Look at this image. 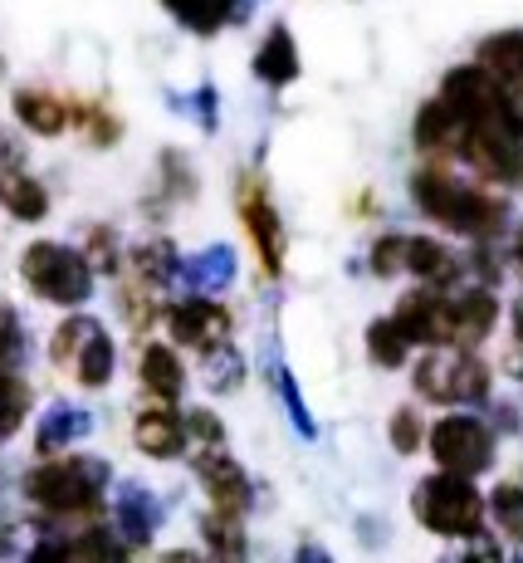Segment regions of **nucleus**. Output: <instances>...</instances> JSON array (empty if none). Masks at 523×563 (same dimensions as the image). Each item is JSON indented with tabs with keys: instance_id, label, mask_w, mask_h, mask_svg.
<instances>
[{
	"instance_id": "obj_43",
	"label": "nucleus",
	"mask_w": 523,
	"mask_h": 563,
	"mask_svg": "<svg viewBox=\"0 0 523 563\" xmlns=\"http://www.w3.org/2000/svg\"><path fill=\"white\" fill-rule=\"evenodd\" d=\"M514 260H519V269H523V225H519V235H514Z\"/></svg>"
},
{
	"instance_id": "obj_29",
	"label": "nucleus",
	"mask_w": 523,
	"mask_h": 563,
	"mask_svg": "<svg viewBox=\"0 0 523 563\" xmlns=\"http://www.w3.org/2000/svg\"><path fill=\"white\" fill-rule=\"evenodd\" d=\"M162 5H167L187 30H196V35L221 30V20L231 15V0H162Z\"/></svg>"
},
{
	"instance_id": "obj_38",
	"label": "nucleus",
	"mask_w": 523,
	"mask_h": 563,
	"mask_svg": "<svg viewBox=\"0 0 523 563\" xmlns=\"http://www.w3.org/2000/svg\"><path fill=\"white\" fill-rule=\"evenodd\" d=\"M460 563H509V559H504V549H499L494 539H475V544L460 554Z\"/></svg>"
},
{
	"instance_id": "obj_39",
	"label": "nucleus",
	"mask_w": 523,
	"mask_h": 563,
	"mask_svg": "<svg viewBox=\"0 0 523 563\" xmlns=\"http://www.w3.org/2000/svg\"><path fill=\"white\" fill-rule=\"evenodd\" d=\"M196 108H201V113H196V118H201V128H215V89H211V84H205V89H196Z\"/></svg>"
},
{
	"instance_id": "obj_30",
	"label": "nucleus",
	"mask_w": 523,
	"mask_h": 563,
	"mask_svg": "<svg viewBox=\"0 0 523 563\" xmlns=\"http://www.w3.org/2000/svg\"><path fill=\"white\" fill-rule=\"evenodd\" d=\"M25 411H30V387L15 373H0V441L15 437Z\"/></svg>"
},
{
	"instance_id": "obj_9",
	"label": "nucleus",
	"mask_w": 523,
	"mask_h": 563,
	"mask_svg": "<svg viewBox=\"0 0 523 563\" xmlns=\"http://www.w3.org/2000/svg\"><path fill=\"white\" fill-rule=\"evenodd\" d=\"M196 481H201V490L211 495V510H221V515L245 519L249 505H255V490H249L245 465H240L231 451H221V446L196 456Z\"/></svg>"
},
{
	"instance_id": "obj_6",
	"label": "nucleus",
	"mask_w": 523,
	"mask_h": 563,
	"mask_svg": "<svg viewBox=\"0 0 523 563\" xmlns=\"http://www.w3.org/2000/svg\"><path fill=\"white\" fill-rule=\"evenodd\" d=\"M49 358H54V367L74 373V383H84V387H108L113 383V367H118L113 339H108V329L98 319H89V313H69V319L54 329Z\"/></svg>"
},
{
	"instance_id": "obj_26",
	"label": "nucleus",
	"mask_w": 523,
	"mask_h": 563,
	"mask_svg": "<svg viewBox=\"0 0 523 563\" xmlns=\"http://www.w3.org/2000/svg\"><path fill=\"white\" fill-rule=\"evenodd\" d=\"M411 349H416V343L407 339V329H401L397 319H377L372 329H367V358L377 367H407Z\"/></svg>"
},
{
	"instance_id": "obj_40",
	"label": "nucleus",
	"mask_w": 523,
	"mask_h": 563,
	"mask_svg": "<svg viewBox=\"0 0 523 563\" xmlns=\"http://www.w3.org/2000/svg\"><path fill=\"white\" fill-rule=\"evenodd\" d=\"M152 563H211V559L196 554V549H167V554H157Z\"/></svg>"
},
{
	"instance_id": "obj_37",
	"label": "nucleus",
	"mask_w": 523,
	"mask_h": 563,
	"mask_svg": "<svg viewBox=\"0 0 523 563\" xmlns=\"http://www.w3.org/2000/svg\"><path fill=\"white\" fill-rule=\"evenodd\" d=\"M372 269L377 275H397L401 269V235H387V241L372 251Z\"/></svg>"
},
{
	"instance_id": "obj_34",
	"label": "nucleus",
	"mask_w": 523,
	"mask_h": 563,
	"mask_svg": "<svg viewBox=\"0 0 523 563\" xmlns=\"http://www.w3.org/2000/svg\"><path fill=\"white\" fill-rule=\"evenodd\" d=\"M279 397H285V407H289L293 427H299V437H319V427H313V411L303 407V393H299V383H293V373H279Z\"/></svg>"
},
{
	"instance_id": "obj_35",
	"label": "nucleus",
	"mask_w": 523,
	"mask_h": 563,
	"mask_svg": "<svg viewBox=\"0 0 523 563\" xmlns=\"http://www.w3.org/2000/svg\"><path fill=\"white\" fill-rule=\"evenodd\" d=\"M187 437H196L205 451H215L225 441V427H221V417H215V411L196 407V411H187Z\"/></svg>"
},
{
	"instance_id": "obj_14",
	"label": "nucleus",
	"mask_w": 523,
	"mask_h": 563,
	"mask_svg": "<svg viewBox=\"0 0 523 563\" xmlns=\"http://www.w3.org/2000/svg\"><path fill=\"white\" fill-rule=\"evenodd\" d=\"M416 147L421 153H465L470 147V128H465V118L450 103L435 99L416 118Z\"/></svg>"
},
{
	"instance_id": "obj_13",
	"label": "nucleus",
	"mask_w": 523,
	"mask_h": 563,
	"mask_svg": "<svg viewBox=\"0 0 523 563\" xmlns=\"http://www.w3.org/2000/svg\"><path fill=\"white\" fill-rule=\"evenodd\" d=\"M118 534H123V544L133 549H147L152 544V534H157V525H162V500L147 490V485H123L118 490Z\"/></svg>"
},
{
	"instance_id": "obj_27",
	"label": "nucleus",
	"mask_w": 523,
	"mask_h": 563,
	"mask_svg": "<svg viewBox=\"0 0 523 563\" xmlns=\"http://www.w3.org/2000/svg\"><path fill=\"white\" fill-rule=\"evenodd\" d=\"M489 519L499 525L504 539H519L523 544V485L519 481H499L489 490Z\"/></svg>"
},
{
	"instance_id": "obj_2",
	"label": "nucleus",
	"mask_w": 523,
	"mask_h": 563,
	"mask_svg": "<svg viewBox=\"0 0 523 563\" xmlns=\"http://www.w3.org/2000/svg\"><path fill=\"white\" fill-rule=\"evenodd\" d=\"M411 515L421 529H431L435 539H485V519H489V500L475 490V481L465 475H445L435 471L416 485L411 495Z\"/></svg>"
},
{
	"instance_id": "obj_23",
	"label": "nucleus",
	"mask_w": 523,
	"mask_h": 563,
	"mask_svg": "<svg viewBox=\"0 0 523 563\" xmlns=\"http://www.w3.org/2000/svg\"><path fill=\"white\" fill-rule=\"evenodd\" d=\"M0 206H5L15 221H40V216L49 211V197H45V187H40L35 177L5 167L0 172Z\"/></svg>"
},
{
	"instance_id": "obj_19",
	"label": "nucleus",
	"mask_w": 523,
	"mask_h": 563,
	"mask_svg": "<svg viewBox=\"0 0 523 563\" xmlns=\"http://www.w3.org/2000/svg\"><path fill=\"white\" fill-rule=\"evenodd\" d=\"M201 539H205V559L211 563H249V539H245V519L235 515H201Z\"/></svg>"
},
{
	"instance_id": "obj_36",
	"label": "nucleus",
	"mask_w": 523,
	"mask_h": 563,
	"mask_svg": "<svg viewBox=\"0 0 523 563\" xmlns=\"http://www.w3.org/2000/svg\"><path fill=\"white\" fill-rule=\"evenodd\" d=\"M89 265L113 269V231H108V225H98V231L89 235Z\"/></svg>"
},
{
	"instance_id": "obj_8",
	"label": "nucleus",
	"mask_w": 523,
	"mask_h": 563,
	"mask_svg": "<svg viewBox=\"0 0 523 563\" xmlns=\"http://www.w3.org/2000/svg\"><path fill=\"white\" fill-rule=\"evenodd\" d=\"M25 563H133V549L123 544L118 529H79V534H59V539H40L25 554Z\"/></svg>"
},
{
	"instance_id": "obj_33",
	"label": "nucleus",
	"mask_w": 523,
	"mask_h": 563,
	"mask_svg": "<svg viewBox=\"0 0 523 563\" xmlns=\"http://www.w3.org/2000/svg\"><path fill=\"white\" fill-rule=\"evenodd\" d=\"M205 383H211L215 393H235L240 387V358H235L231 343L215 349V353H205Z\"/></svg>"
},
{
	"instance_id": "obj_10",
	"label": "nucleus",
	"mask_w": 523,
	"mask_h": 563,
	"mask_svg": "<svg viewBox=\"0 0 523 563\" xmlns=\"http://www.w3.org/2000/svg\"><path fill=\"white\" fill-rule=\"evenodd\" d=\"M167 329H171V339L187 343V349L215 353L231 339V313H225V305H215V299L196 295V299H181V305L167 309Z\"/></svg>"
},
{
	"instance_id": "obj_25",
	"label": "nucleus",
	"mask_w": 523,
	"mask_h": 563,
	"mask_svg": "<svg viewBox=\"0 0 523 563\" xmlns=\"http://www.w3.org/2000/svg\"><path fill=\"white\" fill-rule=\"evenodd\" d=\"M181 275H187V285H196L201 295H221L235 279V251L231 245H211V251L191 255L187 265H181Z\"/></svg>"
},
{
	"instance_id": "obj_22",
	"label": "nucleus",
	"mask_w": 523,
	"mask_h": 563,
	"mask_svg": "<svg viewBox=\"0 0 523 563\" xmlns=\"http://www.w3.org/2000/svg\"><path fill=\"white\" fill-rule=\"evenodd\" d=\"M255 74L265 84H275V89H285V84L299 79V45H293L289 25H275L269 30V40L259 45L255 54Z\"/></svg>"
},
{
	"instance_id": "obj_7",
	"label": "nucleus",
	"mask_w": 523,
	"mask_h": 563,
	"mask_svg": "<svg viewBox=\"0 0 523 563\" xmlns=\"http://www.w3.org/2000/svg\"><path fill=\"white\" fill-rule=\"evenodd\" d=\"M426 446L435 456V471L465 475V481H475V475H485L489 465H494V431H489V421H479L475 411H450V417H441L426 431Z\"/></svg>"
},
{
	"instance_id": "obj_16",
	"label": "nucleus",
	"mask_w": 523,
	"mask_h": 563,
	"mask_svg": "<svg viewBox=\"0 0 523 563\" xmlns=\"http://www.w3.org/2000/svg\"><path fill=\"white\" fill-rule=\"evenodd\" d=\"M240 216H245V225H249V235H255L265 265L279 275V241H285V231H279V216H275V206H269L259 181H245V187H240Z\"/></svg>"
},
{
	"instance_id": "obj_12",
	"label": "nucleus",
	"mask_w": 523,
	"mask_h": 563,
	"mask_svg": "<svg viewBox=\"0 0 523 563\" xmlns=\"http://www.w3.org/2000/svg\"><path fill=\"white\" fill-rule=\"evenodd\" d=\"M187 417H177L171 407H147L133 417V446L152 461H171L187 451Z\"/></svg>"
},
{
	"instance_id": "obj_5",
	"label": "nucleus",
	"mask_w": 523,
	"mask_h": 563,
	"mask_svg": "<svg viewBox=\"0 0 523 563\" xmlns=\"http://www.w3.org/2000/svg\"><path fill=\"white\" fill-rule=\"evenodd\" d=\"M416 393L441 407L489 402V363L475 349H431L416 363Z\"/></svg>"
},
{
	"instance_id": "obj_20",
	"label": "nucleus",
	"mask_w": 523,
	"mask_h": 563,
	"mask_svg": "<svg viewBox=\"0 0 523 563\" xmlns=\"http://www.w3.org/2000/svg\"><path fill=\"white\" fill-rule=\"evenodd\" d=\"M401 269H411L426 285H445L455 279V255L431 235H401Z\"/></svg>"
},
{
	"instance_id": "obj_1",
	"label": "nucleus",
	"mask_w": 523,
	"mask_h": 563,
	"mask_svg": "<svg viewBox=\"0 0 523 563\" xmlns=\"http://www.w3.org/2000/svg\"><path fill=\"white\" fill-rule=\"evenodd\" d=\"M113 481L108 461L98 456H54L25 475V500L54 519H89L103 505V490Z\"/></svg>"
},
{
	"instance_id": "obj_24",
	"label": "nucleus",
	"mask_w": 523,
	"mask_h": 563,
	"mask_svg": "<svg viewBox=\"0 0 523 563\" xmlns=\"http://www.w3.org/2000/svg\"><path fill=\"white\" fill-rule=\"evenodd\" d=\"M15 118L30 128V133L54 137V133H64V123H69V108L45 89H20L15 93Z\"/></svg>"
},
{
	"instance_id": "obj_18",
	"label": "nucleus",
	"mask_w": 523,
	"mask_h": 563,
	"mask_svg": "<svg viewBox=\"0 0 523 563\" xmlns=\"http://www.w3.org/2000/svg\"><path fill=\"white\" fill-rule=\"evenodd\" d=\"M93 431V417L74 402H54L45 417H40V431H35V451L40 456H59L64 446H74L79 437Z\"/></svg>"
},
{
	"instance_id": "obj_11",
	"label": "nucleus",
	"mask_w": 523,
	"mask_h": 563,
	"mask_svg": "<svg viewBox=\"0 0 523 563\" xmlns=\"http://www.w3.org/2000/svg\"><path fill=\"white\" fill-rule=\"evenodd\" d=\"M391 319L407 329L411 343H421V349H455V319H450V299L445 295H431V289H416V295H407L397 305Z\"/></svg>"
},
{
	"instance_id": "obj_4",
	"label": "nucleus",
	"mask_w": 523,
	"mask_h": 563,
	"mask_svg": "<svg viewBox=\"0 0 523 563\" xmlns=\"http://www.w3.org/2000/svg\"><path fill=\"white\" fill-rule=\"evenodd\" d=\"M20 275H25V285L35 289L40 299L64 305V309L89 305V295H93L89 255L74 251V245H59V241H35L30 245V251L20 255Z\"/></svg>"
},
{
	"instance_id": "obj_17",
	"label": "nucleus",
	"mask_w": 523,
	"mask_h": 563,
	"mask_svg": "<svg viewBox=\"0 0 523 563\" xmlns=\"http://www.w3.org/2000/svg\"><path fill=\"white\" fill-rule=\"evenodd\" d=\"M450 319H455V349H475L479 339H489V329L499 323V305L485 285L465 289L450 299Z\"/></svg>"
},
{
	"instance_id": "obj_42",
	"label": "nucleus",
	"mask_w": 523,
	"mask_h": 563,
	"mask_svg": "<svg viewBox=\"0 0 523 563\" xmlns=\"http://www.w3.org/2000/svg\"><path fill=\"white\" fill-rule=\"evenodd\" d=\"M514 343H519V353H523V299L514 305Z\"/></svg>"
},
{
	"instance_id": "obj_3",
	"label": "nucleus",
	"mask_w": 523,
	"mask_h": 563,
	"mask_svg": "<svg viewBox=\"0 0 523 563\" xmlns=\"http://www.w3.org/2000/svg\"><path fill=\"white\" fill-rule=\"evenodd\" d=\"M411 191H416V206L431 221L450 225L460 235H494L504 225V201L485 197L479 187H465V181L445 177V172H421Z\"/></svg>"
},
{
	"instance_id": "obj_31",
	"label": "nucleus",
	"mask_w": 523,
	"mask_h": 563,
	"mask_svg": "<svg viewBox=\"0 0 523 563\" xmlns=\"http://www.w3.org/2000/svg\"><path fill=\"white\" fill-rule=\"evenodd\" d=\"M387 437H391V451H397V456H416V451L426 446V427H421V417H416L411 407H397V411H391Z\"/></svg>"
},
{
	"instance_id": "obj_28",
	"label": "nucleus",
	"mask_w": 523,
	"mask_h": 563,
	"mask_svg": "<svg viewBox=\"0 0 523 563\" xmlns=\"http://www.w3.org/2000/svg\"><path fill=\"white\" fill-rule=\"evenodd\" d=\"M181 265H187V260L171 251L167 241H147L143 251L133 255V269L147 279V285H171V279L181 275Z\"/></svg>"
},
{
	"instance_id": "obj_41",
	"label": "nucleus",
	"mask_w": 523,
	"mask_h": 563,
	"mask_svg": "<svg viewBox=\"0 0 523 563\" xmlns=\"http://www.w3.org/2000/svg\"><path fill=\"white\" fill-rule=\"evenodd\" d=\"M293 563H333L329 549H319V544H303L299 554H293Z\"/></svg>"
},
{
	"instance_id": "obj_32",
	"label": "nucleus",
	"mask_w": 523,
	"mask_h": 563,
	"mask_svg": "<svg viewBox=\"0 0 523 563\" xmlns=\"http://www.w3.org/2000/svg\"><path fill=\"white\" fill-rule=\"evenodd\" d=\"M25 358V329H20L15 309L0 305V373H15Z\"/></svg>"
},
{
	"instance_id": "obj_21",
	"label": "nucleus",
	"mask_w": 523,
	"mask_h": 563,
	"mask_svg": "<svg viewBox=\"0 0 523 563\" xmlns=\"http://www.w3.org/2000/svg\"><path fill=\"white\" fill-rule=\"evenodd\" d=\"M143 387L167 407L187 393V367H181V358L167 349V343H152L143 353Z\"/></svg>"
},
{
	"instance_id": "obj_15",
	"label": "nucleus",
	"mask_w": 523,
	"mask_h": 563,
	"mask_svg": "<svg viewBox=\"0 0 523 563\" xmlns=\"http://www.w3.org/2000/svg\"><path fill=\"white\" fill-rule=\"evenodd\" d=\"M479 69L519 103L523 99V35L519 30H504V35L485 40V45H479Z\"/></svg>"
}]
</instances>
